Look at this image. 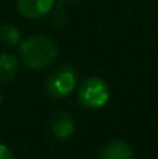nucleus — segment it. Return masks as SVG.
Segmentation results:
<instances>
[{
    "label": "nucleus",
    "instance_id": "1",
    "mask_svg": "<svg viewBox=\"0 0 158 159\" xmlns=\"http://www.w3.org/2000/svg\"><path fill=\"white\" fill-rule=\"evenodd\" d=\"M19 45L20 60L30 70H45L57 57V45L47 36H31Z\"/></svg>",
    "mask_w": 158,
    "mask_h": 159
},
{
    "label": "nucleus",
    "instance_id": "10",
    "mask_svg": "<svg viewBox=\"0 0 158 159\" xmlns=\"http://www.w3.org/2000/svg\"><path fill=\"white\" fill-rule=\"evenodd\" d=\"M2 98H3V96H2V90H0V104H2Z\"/></svg>",
    "mask_w": 158,
    "mask_h": 159
},
{
    "label": "nucleus",
    "instance_id": "7",
    "mask_svg": "<svg viewBox=\"0 0 158 159\" xmlns=\"http://www.w3.org/2000/svg\"><path fill=\"white\" fill-rule=\"evenodd\" d=\"M19 59L11 53L0 54V84H9L17 76Z\"/></svg>",
    "mask_w": 158,
    "mask_h": 159
},
{
    "label": "nucleus",
    "instance_id": "6",
    "mask_svg": "<svg viewBox=\"0 0 158 159\" xmlns=\"http://www.w3.org/2000/svg\"><path fill=\"white\" fill-rule=\"evenodd\" d=\"M99 159H133V150L127 142L115 139L101 148Z\"/></svg>",
    "mask_w": 158,
    "mask_h": 159
},
{
    "label": "nucleus",
    "instance_id": "2",
    "mask_svg": "<svg viewBox=\"0 0 158 159\" xmlns=\"http://www.w3.org/2000/svg\"><path fill=\"white\" fill-rule=\"evenodd\" d=\"M79 104L85 108H103L110 99V87L103 77L90 76L84 79L78 90Z\"/></svg>",
    "mask_w": 158,
    "mask_h": 159
},
{
    "label": "nucleus",
    "instance_id": "11",
    "mask_svg": "<svg viewBox=\"0 0 158 159\" xmlns=\"http://www.w3.org/2000/svg\"><path fill=\"white\" fill-rule=\"evenodd\" d=\"M64 2H76V0H64Z\"/></svg>",
    "mask_w": 158,
    "mask_h": 159
},
{
    "label": "nucleus",
    "instance_id": "4",
    "mask_svg": "<svg viewBox=\"0 0 158 159\" xmlns=\"http://www.w3.org/2000/svg\"><path fill=\"white\" fill-rule=\"evenodd\" d=\"M50 127H51L53 134L60 141L71 138L73 133H74V128H76L73 116L68 111H64V110H57L53 114L51 120H50Z\"/></svg>",
    "mask_w": 158,
    "mask_h": 159
},
{
    "label": "nucleus",
    "instance_id": "3",
    "mask_svg": "<svg viewBox=\"0 0 158 159\" xmlns=\"http://www.w3.org/2000/svg\"><path fill=\"white\" fill-rule=\"evenodd\" d=\"M76 87V71L71 65H57L45 77V91L51 98H67Z\"/></svg>",
    "mask_w": 158,
    "mask_h": 159
},
{
    "label": "nucleus",
    "instance_id": "9",
    "mask_svg": "<svg viewBox=\"0 0 158 159\" xmlns=\"http://www.w3.org/2000/svg\"><path fill=\"white\" fill-rule=\"evenodd\" d=\"M0 159H14V153L11 152V148L2 142H0Z\"/></svg>",
    "mask_w": 158,
    "mask_h": 159
},
{
    "label": "nucleus",
    "instance_id": "8",
    "mask_svg": "<svg viewBox=\"0 0 158 159\" xmlns=\"http://www.w3.org/2000/svg\"><path fill=\"white\" fill-rule=\"evenodd\" d=\"M0 42L5 47H16L20 43V31L14 25H2L0 26Z\"/></svg>",
    "mask_w": 158,
    "mask_h": 159
},
{
    "label": "nucleus",
    "instance_id": "5",
    "mask_svg": "<svg viewBox=\"0 0 158 159\" xmlns=\"http://www.w3.org/2000/svg\"><path fill=\"white\" fill-rule=\"evenodd\" d=\"M53 6L54 0H17V9L26 19H39L48 14Z\"/></svg>",
    "mask_w": 158,
    "mask_h": 159
}]
</instances>
